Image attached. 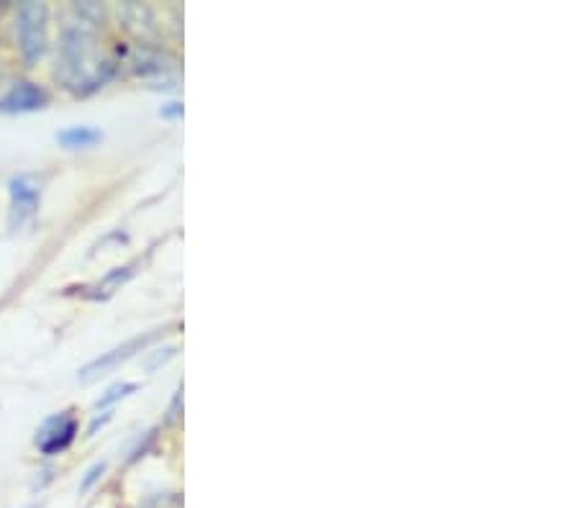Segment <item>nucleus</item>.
<instances>
[{"label":"nucleus","mask_w":577,"mask_h":508,"mask_svg":"<svg viewBox=\"0 0 577 508\" xmlns=\"http://www.w3.org/2000/svg\"><path fill=\"white\" fill-rule=\"evenodd\" d=\"M18 47L29 67L42 60L49 47V8L47 3H21L16 18Z\"/></svg>","instance_id":"obj_1"},{"label":"nucleus","mask_w":577,"mask_h":508,"mask_svg":"<svg viewBox=\"0 0 577 508\" xmlns=\"http://www.w3.org/2000/svg\"><path fill=\"white\" fill-rule=\"evenodd\" d=\"M8 229L21 231L34 221L42 203V183L31 172H18L8 180Z\"/></svg>","instance_id":"obj_2"},{"label":"nucleus","mask_w":577,"mask_h":508,"mask_svg":"<svg viewBox=\"0 0 577 508\" xmlns=\"http://www.w3.org/2000/svg\"><path fill=\"white\" fill-rule=\"evenodd\" d=\"M159 337H162V331L157 329L149 331V334H142V337L129 339V342H124L121 347L108 349V352H103L101 357H95L93 362H88V365L77 373V380L83 385H90L95 383V380L106 378V375H111L118 365H124V362H129L134 355L144 352V349H147L152 342H157Z\"/></svg>","instance_id":"obj_3"},{"label":"nucleus","mask_w":577,"mask_h":508,"mask_svg":"<svg viewBox=\"0 0 577 508\" xmlns=\"http://www.w3.org/2000/svg\"><path fill=\"white\" fill-rule=\"evenodd\" d=\"M77 432H80L77 416L72 411H59V414H52L42 421V426L36 429L34 442L42 455L54 457L70 449V444L77 439Z\"/></svg>","instance_id":"obj_4"},{"label":"nucleus","mask_w":577,"mask_h":508,"mask_svg":"<svg viewBox=\"0 0 577 508\" xmlns=\"http://www.w3.org/2000/svg\"><path fill=\"white\" fill-rule=\"evenodd\" d=\"M49 106V93L39 83H29V80H21V83L11 85L3 98H0V113H8V116H16V113H34L42 111Z\"/></svg>","instance_id":"obj_5"},{"label":"nucleus","mask_w":577,"mask_h":508,"mask_svg":"<svg viewBox=\"0 0 577 508\" xmlns=\"http://www.w3.org/2000/svg\"><path fill=\"white\" fill-rule=\"evenodd\" d=\"M103 139V131L95 126H67L65 131H59L57 142L65 149H88Z\"/></svg>","instance_id":"obj_6"},{"label":"nucleus","mask_w":577,"mask_h":508,"mask_svg":"<svg viewBox=\"0 0 577 508\" xmlns=\"http://www.w3.org/2000/svg\"><path fill=\"white\" fill-rule=\"evenodd\" d=\"M131 275H134V270H131V267H113V270L108 272V275L101 280V283L93 285V298L113 296L116 290H121V285L129 283Z\"/></svg>","instance_id":"obj_7"},{"label":"nucleus","mask_w":577,"mask_h":508,"mask_svg":"<svg viewBox=\"0 0 577 508\" xmlns=\"http://www.w3.org/2000/svg\"><path fill=\"white\" fill-rule=\"evenodd\" d=\"M139 390V385L136 383H116L111 385V388L103 393L98 401H95V411H108L111 406H116L118 401H124V398H129L131 393H136Z\"/></svg>","instance_id":"obj_8"},{"label":"nucleus","mask_w":577,"mask_h":508,"mask_svg":"<svg viewBox=\"0 0 577 508\" xmlns=\"http://www.w3.org/2000/svg\"><path fill=\"white\" fill-rule=\"evenodd\" d=\"M103 473H106V462H95L88 473H85V478L80 480V493L93 491V485L103 478Z\"/></svg>","instance_id":"obj_9"},{"label":"nucleus","mask_w":577,"mask_h":508,"mask_svg":"<svg viewBox=\"0 0 577 508\" xmlns=\"http://www.w3.org/2000/svg\"><path fill=\"white\" fill-rule=\"evenodd\" d=\"M162 119H183V103H167V106H162Z\"/></svg>","instance_id":"obj_10"},{"label":"nucleus","mask_w":577,"mask_h":508,"mask_svg":"<svg viewBox=\"0 0 577 508\" xmlns=\"http://www.w3.org/2000/svg\"><path fill=\"white\" fill-rule=\"evenodd\" d=\"M111 416H113V411H103V416H95L93 424H90V429H88V437H93V434L98 432V426H103L106 421H111Z\"/></svg>","instance_id":"obj_11"}]
</instances>
